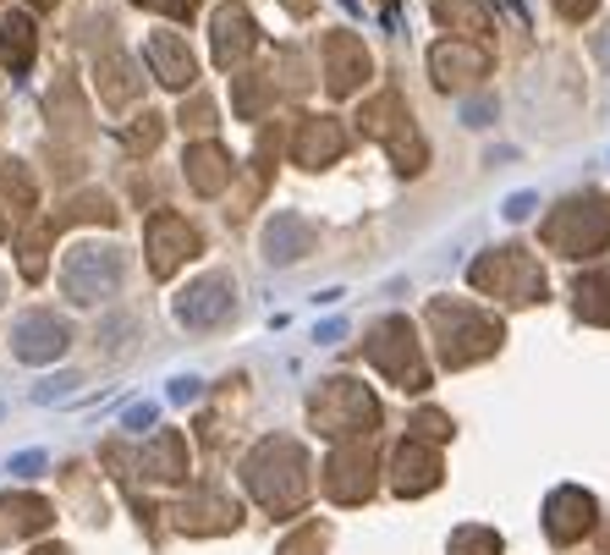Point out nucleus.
Here are the masks:
<instances>
[{
  "label": "nucleus",
  "mask_w": 610,
  "mask_h": 555,
  "mask_svg": "<svg viewBox=\"0 0 610 555\" xmlns=\"http://www.w3.org/2000/svg\"><path fill=\"white\" fill-rule=\"evenodd\" d=\"M248 490L270 506V512H298L308 495V456L298 440H265L248 456Z\"/></svg>",
  "instance_id": "nucleus-1"
},
{
  "label": "nucleus",
  "mask_w": 610,
  "mask_h": 555,
  "mask_svg": "<svg viewBox=\"0 0 610 555\" xmlns=\"http://www.w3.org/2000/svg\"><path fill=\"white\" fill-rule=\"evenodd\" d=\"M430 325H435L441 358L452 369H467V363H478V358H489L500 347V319H489V314H478L467 302H446V297L430 302Z\"/></svg>",
  "instance_id": "nucleus-2"
},
{
  "label": "nucleus",
  "mask_w": 610,
  "mask_h": 555,
  "mask_svg": "<svg viewBox=\"0 0 610 555\" xmlns=\"http://www.w3.org/2000/svg\"><path fill=\"white\" fill-rule=\"evenodd\" d=\"M127 276V254L116 248V243H77V248H66V259H61V291L72 297V302H100V297H111L116 286Z\"/></svg>",
  "instance_id": "nucleus-3"
},
{
  "label": "nucleus",
  "mask_w": 610,
  "mask_h": 555,
  "mask_svg": "<svg viewBox=\"0 0 610 555\" xmlns=\"http://www.w3.org/2000/svg\"><path fill=\"white\" fill-rule=\"evenodd\" d=\"M545 243L561 248L567 259H589L610 243V204L583 193V198H567L550 220H545Z\"/></svg>",
  "instance_id": "nucleus-4"
},
{
  "label": "nucleus",
  "mask_w": 610,
  "mask_h": 555,
  "mask_svg": "<svg viewBox=\"0 0 610 555\" xmlns=\"http://www.w3.org/2000/svg\"><path fill=\"white\" fill-rule=\"evenodd\" d=\"M473 286L489 291V297H506V302H539L545 297V270L528 248H489L473 270Z\"/></svg>",
  "instance_id": "nucleus-5"
},
{
  "label": "nucleus",
  "mask_w": 610,
  "mask_h": 555,
  "mask_svg": "<svg viewBox=\"0 0 610 555\" xmlns=\"http://www.w3.org/2000/svg\"><path fill=\"white\" fill-rule=\"evenodd\" d=\"M363 133L369 138H380L391 154H396V165L402 171H424V138H418V127H413V111H407V100L402 94H380V100H369L363 105Z\"/></svg>",
  "instance_id": "nucleus-6"
},
{
  "label": "nucleus",
  "mask_w": 610,
  "mask_h": 555,
  "mask_svg": "<svg viewBox=\"0 0 610 555\" xmlns=\"http://www.w3.org/2000/svg\"><path fill=\"white\" fill-rule=\"evenodd\" d=\"M369 363L374 369H385L402 391H424L430 386V369H424V358H418V341H413V325L407 319H380L374 330H369Z\"/></svg>",
  "instance_id": "nucleus-7"
},
{
  "label": "nucleus",
  "mask_w": 610,
  "mask_h": 555,
  "mask_svg": "<svg viewBox=\"0 0 610 555\" xmlns=\"http://www.w3.org/2000/svg\"><path fill=\"white\" fill-rule=\"evenodd\" d=\"M308 413H313V423H319L324 434H369L380 408H374V397H369L363 386H352V380H324Z\"/></svg>",
  "instance_id": "nucleus-8"
},
{
  "label": "nucleus",
  "mask_w": 610,
  "mask_h": 555,
  "mask_svg": "<svg viewBox=\"0 0 610 555\" xmlns=\"http://www.w3.org/2000/svg\"><path fill=\"white\" fill-rule=\"evenodd\" d=\"M237 314V280L231 276H198L193 286H182V297H176V319L187 325V330H215V325H226Z\"/></svg>",
  "instance_id": "nucleus-9"
},
{
  "label": "nucleus",
  "mask_w": 610,
  "mask_h": 555,
  "mask_svg": "<svg viewBox=\"0 0 610 555\" xmlns=\"http://www.w3.org/2000/svg\"><path fill=\"white\" fill-rule=\"evenodd\" d=\"M66 347H72V330H66V319H55L50 308H33V314H22V319L11 325V352H17L22 363H55Z\"/></svg>",
  "instance_id": "nucleus-10"
},
{
  "label": "nucleus",
  "mask_w": 610,
  "mask_h": 555,
  "mask_svg": "<svg viewBox=\"0 0 610 555\" xmlns=\"http://www.w3.org/2000/svg\"><path fill=\"white\" fill-rule=\"evenodd\" d=\"M430 72L441 89H473L489 78V50L478 39H446L430 50Z\"/></svg>",
  "instance_id": "nucleus-11"
},
{
  "label": "nucleus",
  "mask_w": 610,
  "mask_h": 555,
  "mask_svg": "<svg viewBox=\"0 0 610 555\" xmlns=\"http://www.w3.org/2000/svg\"><path fill=\"white\" fill-rule=\"evenodd\" d=\"M144 237H149V270L159 280L176 276V265L198 254V232H193L182 215H170V209L149 215V232H144Z\"/></svg>",
  "instance_id": "nucleus-12"
},
{
  "label": "nucleus",
  "mask_w": 610,
  "mask_h": 555,
  "mask_svg": "<svg viewBox=\"0 0 610 555\" xmlns=\"http://www.w3.org/2000/svg\"><path fill=\"white\" fill-rule=\"evenodd\" d=\"M319 55H324V83H330V94H352L358 83H369V50H363V39H352V33H324Z\"/></svg>",
  "instance_id": "nucleus-13"
},
{
  "label": "nucleus",
  "mask_w": 610,
  "mask_h": 555,
  "mask_svg": "<svg viewBox=\"0 0 610 555\" xmlns=\"http://www.w3.org/2000/svg\"><path fill=\"white\" fill-rule=\"evenodd\" d=\"M144 55H149L154 78H159L165 89H193V78H198V61H193V50H187V39H182V33H170V28H154L149 39H144Z\"/></svg>",
  "instance_id": "nucleus-14"
},
{
  "label": "nucleus",
  "mask_w": 610,
  "mask_h": 555,
  "mask_svg": "<svg viewBox=\"0 0 610 555\" xmlns=\"http://www.w3.org/2000/svg\"><path fill=\"white\" fill-rule=\"evenodd\" d=\"M215 66H242L248 55H254V44H259V28H254V17H248V6H220L215 11Z\"/></svg>",
  "instance_id": "nucleus-15"
},
{
  "label": "nucleus",
  "mask_w": 610,
  "mask_h": 555,
  "mask_svg": "<svg viewBox=\"0 0 610 555\" xmlns=\"http://www.w3.org/2000/svg\"><path fill=\"white\" fill-rule=\"evenodd\" d=\"M341 154H347V127L335 116H308V122H298V138H292V160L298 165L319 171V165H330Z\"/></svg>",
  "instance_id": "nucleus-16"
},
{
  "label": "nucleus",
  "mask_w": 610,
  "mask_h": 555,
  "mask_svg": "<svg viewBox=\"0 0 610 555\" xmlns=\"http://www.w3.org/2000/svg\"><path fill=\"white\" fill-rule=\"evenodd\" d=\"M374 462H369V445H341L335 456H330V467H324V490L335 495V501H363L369 490H374Z\"/></svg>",
  "instance_id": "nucleus-17"
},
{
  "label": "nucleus",
  "mask_w": 610,
  "mask_h": 555,
  "mask_svg": "<svg viewBox=\"0 0 610 555\" xmlns=\"http://www.w3.org/2000/svg\"><path fill=\"white\" fill-rule=\"evenodd\" d=\"M308 248H313V220L298 209H281L270 226H265V259L270 265H298Z\"/></svg>",
  "instance_id": "nucleus-18"
},
{
  "label": "nucleus",
  "mask_w": 610,
  "mask_h": 555,
  "mask_svg": "<svg viewBox=\"0 0 610 555\" xmlns=\"http://www.w3.org/2000/svg\"><path fill=\"white\" fill-rule=\"evenodd\" d=\"M182 171H187V187H193V193L215 198V193L231 182V154H226L215 138H204V143H193V148L182 154Z\"/></svg>",
  "instance_id": "nucleus-19"
},
{
  "label": "nucleus",
  "mask_w": 610,
  "mask_h": 555,
  "mask_svg": "<svg viewBox=\"0 0 610 555\" xmlns=\"http://www.w3.org/2000/svg\"><path fill=\"white\" fill-rule=\"evenodd\" d=\"M589 523H595V501H589L583 490H556V495H550V506H545V528H550L556 545H572Z\"/></svg>",
  "instance_id": "nucleus-20"
},
{
  "label": "nucleus",
  "mask_w": 610,
  "mask_h": 555,
  "mask_svg": "<svg viewBox=\"0 0 610 555\" xmlns=\"http://www.w3.org/2000/svg\"><path fill=\"white\" fill-rule=\"evenodd\" d=\"M435 484H441V456H435L430 445L407 440V445L396 451V490H402V495H424V490H435Z\"/></svg>",
  "instance_id": "nucleus-21"
},
{
  "label": "nucleus",
  "mask_w": 610,
  "mask_h": 555,
  "mask_svg": "<svg viewBox=\"0 0 610 555\" xmlns=\"http://www.w3.org/2000/svg\"><path fill=\"white\" fill-rule=\"evenodd\" d=\"M138 66H133V55H122V50H111L105 61H100V100L111 105V111H127L133 100H138Z\"/></svg>",
  "instance_id": "nucleus-22"
},
{
  "label": "nucleus",
  "mask_w": 610,
  "mask_h": 555,
  "mask_svg": "<svg viewBox=\"0 0 610 555\" xmlns=\"http://www.w3.org/2000/svg\"><path fill=\"white\" fill-rule=\"evenodd\" d=\"M33 50H39V39H33V17L28 11H11L6 22H0V61H6V72H28L33 66Z\"/></svg>",
  "instance_id": "nucleus-23"
},
{
  "label": "nucleus",
  "mask_w": 610,
  "mask_h": 555,
  "mask_svg": "<svg viewBox=\"0 0 610 555\" xmlns=\"http://www.w3.org/2000/svg\"><path fill=\"white\" fill-rule=\"evenodd\" d=\"M50 523V506L33 501V495H11L0 501V539H22V534H39Z\"/></svg>",
  "instance_id": "nucleus-24"
},
{
  "label": "nucleus",
  "mask_w": 610,
  "mask_h": 555,
  "mask_svg": "<svg viewBox=\"0 0 610 555\" xmlns=\"http://www.w3.org/2000/svg\"><path fill=\"white\" fill-rule=\"evenodd\" d=\"M144 467H149V479H182L187 473V440L176 429L154 434L149 445H144Z\"/></svg>",
  "instance_id": "nucleus-25"
},
{
  "label": "nucleus",
  "mask_w": 610,
  "mask_h": 555,
  "mask_svg": "<svg viewBox=\"0 0 610 555\" xmlns=\"http://www.w3.org/2000/svg\"><path fill=\"white\" fill-rule=\"evenodd\" d=\"M182 528H193V534H209V528H231L237 523V506L231 501H220V495H198V501H182Z\"/></svg>",
  "instance_id": "nucleus-26"
},
{
  "label": "nucleus",
  "mask_w": 610,
  "mask_h": 555,
  "mask_svg": "<svg viewBox=\"0 0 610 555\" xmlns=\"http://www.w3.org/2000/svg\"><path fill=\"white\" fill-rule=\"evenodd\" d=\"M572 297H578V314H583V319H595V325H610V270L578 276Z\"/></svg>",
  "instance_id": "nucleus-27"
},
{
  "label": "nucleus",
  "mask_w": 610,
  "mask_h": 555,
  "mask_svg": "<svg viewBox=\"0 0 610 555\" xmlns=\"http://www.w3.org/2000/svg\"><path fill=\"white\" fill-rule=\"evenodd\" d=\"M441 22H452V28L473 33V39L489 33V11H484L478 0H441Z\"/></svg>",
  "instance_id": "nucleus-28"
},
{
  "label": "nucleus",
  "mask_w": 610,
  "mask_h": 555,
  "mask_svg": "<svg viewBox=\"0 0 610 555\" xmlns=\"http://www.w3.org/2000/svg\"><path fill=\"white\" fill-rule=\"evenodd\" d=\"M0 187H6V198L17 204V209H33V176L22 171V160H0Z\"/></svg>",
  "instance_id": "nucleus-29"
},
{
  "label": "nucleus",
  "mask_w": 610,
  "mask_h": 555,
  "mask_svg": "<svg viewBox=\"0 0 610 555\" xmlns=\"http://www.w3.org/2000/svg\"><path fill=\"white\" fill-rule=\"evenodd\" d=\"M452 555H500V534H489V528H457L452 534Z\"/></svg>",
  "instance_id": "nucleus-30"
},
{
  "label": "nucleus",
  "mask_w": 610,
  "mask_h": 555,
  "mask_svg": "<svg viewBox=\"0 0 610 555\" xmlns=\"http://www.w3.org/2000/svg\"><path fill=\"white\" fill-rule=\"evenodd\" d=\"M259 105H265L259 78H237V116H242V122H254V116H259Z\"/></svg>",
  "instance_id": "nucleus-31"
},
{
  "label": "nucleus",
  "mask_w": 610,
  "mask_h": 555,
  "mask_svg": "<svg viewBox=\"0 0 610 555\" xmlns=\"http://www.w3.org/2000/svg\"><path fill=\"white\" fill-rule=\"evenodd\" d=\"M159 133H165V122H159L154 111H144V116L133 122V133H127V143H133V148H154V143H159Z\"/></svg>",
  "instance_id": "nucleus-32"
},
{
  "label": "nucleus",
  "mask_w": 610,
  "mask_h": 555,
  "mask_svg": "<svg viewBox=\"0 0 610 555\" xmlns=\"http://www.w3.org/2000/svg\"><path fill=\"white\" fill-rule=\"evenodd\" d=\"M182 127H193V133H209V127H215V105H209V100H193V105H182Z\"/></svg>",
  "instance_id": "nucleus-33"
},
{
  "label": "nucleus",
  "mask_w": 610,
  "mask_h": 555,
  "mask_svg": "<svg viewBox=\"0 0 610 555\" xmlns=\"http://www.w3.org/2000/svg\"><path fill=\"white\" fill-rule=\"evenodd\" d=\"M72 386H77L72 374H61V380H44V386L33 391V402H61V397H72Z\"/></svg>",
  "instance_id": "nucleus-34"
},
{
  "label": "nucleus",
  "mask_w": 610,
  "mask_h": 555,
  "mask_svg": "<svg viewBox=\"0 0 610 555\" xmlns=\"http://www.w3.org/2000/svg\"><path fill=\"white\" fill-rule=\"evenodd\" d=\"M534 204H539V198H534V193H511V198H506V209H500V215H506V220H528V215H534Z\"/></svg>",
  "instance_id": "nucleus-35"
},
{
  "label": "nucleus",
  "mask_w": 610,
  "mask_h": 555,
  "mask_svg": "<svg viewBox=\"0 0 610 555\" xmlns=\"http://www.w3.org/2000/svg\"><path fill=\"white\" fill-rule=\"evenodd\" d=\"M462 116H467V127H484V122L495 116V105H489V100H467V105H462Z\"/></svg>",
  "instance_id": "nucleus-36"
},
{
  "label": "nucleus",
  "mask_w": 610,
  "mask_h": 555,
  "mask_svg": "<svg viewBox=\"0 0 610 555\" xmlns=\"http://www.w3.org/2000/svg\"><path fill=\"white\" fill-rule=\"evenodd\" d=\"M418 429H424L430 440H446V434H452V429H446V418H441V413H418Z\"/></svg>",
  "instance_id": "nucleus-37"
},
{
  "label": "nucleus",
  "mask_w": 610,
  "mask_h": 555,
  "mask_svg": "<svg viewBox=\"0 0 610 555\" xmlns=\"http://www.w3.org/2000/svg\"><path fill=\"white\" fill-rule=\"evenodd\" d=\"M556 6H561V17H572V22L595 17V0H556Z\"/></svg>",
  "instance_id": "nucleus-38"
},
{
  "label": "nucleus",
  "mask_w": 610,
  "mask_h": 555,
  "mask_svg": "<svg viewBox=\"0 0 610 555\" xmlns=\"http://www.w3.org/2000/svg\"><path fill=\"white\" fill-rule=\"evenodd\" d=\"M154 423V402H144V408H127V429H149Z\"/></svg>",
  "instance_id": "nucleus-39"
},
{
  "label": "nucleus",
  "mask_w": 610,
  "mask_h": 555,
  "mask_svg": "<svg viewBox=\"0 0 610 555\" xmlns=\"http://www.w3.org/2000/svg\"><path fill=\"white\" fill-rule=\"evenodd\" d=\"M198 397V380H170V402H193Z\"/></svg>",
  "instance_id": "nucleus-40"
},
{
  "label": "nucleus",
  "mask_w": 610,
  "mask_h": 555,
  "mask_svg": "<svg viewBox=\"0 0 610 555\" xmlns=\"http://www.w3.org/2000/svg\"><path fill=\"white\" fill-rule=\"evenodd\" d=\"M39 467H44V456H39V451H22V456L11 462V473H39Z\"/></svg>",
  "instance_id": "nucleus-41"
},
{
  "label": "nucleus",
  "mask_w": 610,
  "mask_h": 555,
  "mask_svg": "<svg viewBox=\"0 0 610 555\" xmlns=\"http://www.w3.org/2000/svg\"><path fill=\"white\" fill-rule=\"evenodd\" d=\"M138 6H154V11H170V17H187V0H138Z\"/></svg>",
  "instance_id": "nucleus-42"
},
{
  "label": "nucleus",
  "mask_w": 610,
  "mask_h": 555,
  "mask_svg": "<svg viewBox=\"0 0 610 555\" xmlns=\"http://www.w3.org/2000/svg\"><path fill=\"white\" fill-rule=\"evenodd\" d=\"M595 55H600V66H610V28L606 33H595Z\"/></svg>",
  "instance_id": "nucleus-43"
},
{
  "label": "nucleus",
  "mask_w": 610,
  "mask_h": 555,
  "mask_svg": "<svg viewBox=\"0 0 610 555\" xmlns=\"http://www.w3.org/2000/svg\"><path fill=\"white\" fill-rule=\"evenodd\" d=\"M6 232H11V220H6V209H0V243H6Z\"/></svg>",
  "instance_id": "nucleus-44"
},
{
  "label": "nucleus",
  "mask_w": 610,
  "mask_h": 555,
  "mask_svg": "<svg viewBox=\"0 0 610 555\" xmlns=\"http://www.w3.org/2000/svg\"><path fill=\"white\" fill-rule=\"evenodd\" d=\"M50 6H55V0H33V11H50Z\"/></svg>",
  "instance_id": "nucleus-45"
},
{
  "label": "nucleus",
  "mask_w": 610,
  "mask_h": 555,
  "mask_svg": "<svg viewBox=\"0 0 610 555\" xmlns=\"http://www.w3.org/2000/svg\"><path fill=\"white\" fill-rule=\"evenodd\" d=\"M0 297H6V280H0Z\"/></svg>",
  "instance_id": "nucleus-46"
}]
</instances>
